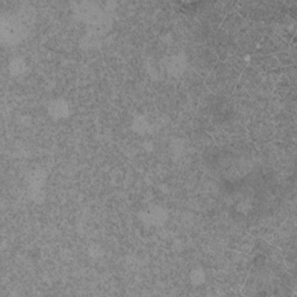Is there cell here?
<instances>
[{
  "label": "cell",
  "instance_id": "ba28073f",
  "mask_svg": "<svg viewBox=\"0 0 297 297\" xmlns=\"http://www.w3.org/2000/svg\"><path fill=\"white\" fill-rule=\"evenodd\" d=\"M189 280L194 287H199V286H202L204 281H206V273H204V271L201 267L194 268L189 274Z\"/></svg>",
  "mask_w": 297,
  "mask_h": 297
},
{
  "label": "cell",
  "instance_id": "8992f818",
  "mask_svg": "<svg viewBox=\"0 0 297 297\" xmlns=\"http://www.w3.org/2000/svg\"><path fill=\"white\" fill-rule=\"evenodd\" d=\"M132 129L139 135H146L151 130V123L146 115H136L133 120Z\"/></svg>",
  "mask_w": 297,
  "mask_h": 297
},
{
  "label": "cell",
  "instance_id": "9c48e42d",
  "mask_svg": "<svg viewBox=\"0 0 297 297\" xmlns=\"http://www.w3.org/2000/svg\"><path fill=\"white\" fill-rule=\"evenodd\" d=\"M183 142L182 141H180V140H176V141H174V142L172 143V146H171V148H172V152L173 153H174L175 155H179V154H181L182 153V148H183Z\"/></svg>",
  "mask_w": 297,
  "mask_h": 297
},
{
  "label": "cell",
  "instance_id": "6da1fadb",
  "mask_svg": "<svg viewBox=\"0 0 297 297\" xmlns=\"http://www.w3.org/2000/svg\"><path fill=\"white\" fill-rule=\"evenodd\" d=\"M0 35L5 43L16 44L27 35V28L17 16L3 15L0 23Z\"/></svg>",
  "mask_w": 297,
  "mask_h": 297
},
{
  "label": "cell",
  "instance_id": "5b68a950",
  "mask_svg": "<svg viewBox=\"0 0 297 297\" xmlns=\"http://www.w3.org/2000/svg\"><path fill=\"white\" fill-rule=\"evenodd\" d=\"M45 182V172L43 169H35L31 173L29 178V189L31 192V196L35 201H38L37 197L42 196V189H43Z\"/></svg>",
  "mask_w": 297,
  "mask_h": 297
},
{
  "label": "cell",
  "instance_id": "7a4b0ae2",
  "mask_svg": "<svg viewBox=\"0 0 297 297\" xmlns=\"http://www.w3.org/2000/svg\"><path fill=\"white\" fill-rule=\"evenodd\" d=\"M140 218L147 226H162L168 220V213L160 206H150L141 211Z\"/></svg>",
  "mask_w": 297,
  "mask_h": 297
},
{
  "label": "cell",
  "instance_id": "277c9868",
  "mask_svg": "<svg viewBox=\"0 0 297 297\" xmlns=\"http://www.w3.org/2000/svg\"><path fill=\"white\" fill-rule=\"evenodd\" d=\"M48 114L54 120H64L70 115V106L65 99L58 98L49 101Z\"/></svg>",
  "mask_w": 297,
  "mask_h": 297
},
{
  "label": "cell",
  "instance_id": "52a82bcc",
  "mask_svg": "<svg viewBox=\"0 0 297 297\" xmlns=\"http://www.w3.org/2000/svg\"><path fill=\"white\" fill-rule=\"evenodd\" d=\"M8 71L10 73V76H13V77L21 76V74H23L24 72H26L27 71V63H26V61H24V58L16 56V57L10 59V62L8 64Z\"/></svg>",
  "mask_w": 297,
  "mask_h": 297
},
{
  "label": "cell",
  "instance_id": "8fae6325",
  "mask_svg": "<svg viewBox=\"0 0 297 297\" xmlns=\"http://www.w3.org/2000/svg\"><path fill=\"white\" fill-rule=\"evenodd\" d=\"M144 148H146L147 151H152V150H153V143L147 141V142L144 143Z\"/></svg>",
  "mask_w": 297,
  "mask_h": 297
},
{
  "label": "cell",
  "instance_id": "30bf717a",
  "mask_svg": "<svg viewBox=\"0 0 297 297\" xmlns=\"http://www.w3.org/2000/svg\"><path fill=\"white\" fill-rule=\"evenodd\" d=\"M237 209H238V211H240V213H242V211L243 213H247V211L251 209V206L247 202H240Z\"/></svg>",
  "mask_w": 297,
  "mask_h": 297
},
{
  "label": "cell",
  "instance_id": "3957f363",
  "mask_svg": "<svg viewBox=\"0 0 297 297\" xmlns=\"http://www.w3.org/2000/svg\"><path fill=\"white\" fill-rule=\"evenodd\" d=\"M164 65L169 76L180 77L187 69V58L183 54L169 56L165 58Z\"/></svg>",
  "mask_w": 297,
  "mask_h": 297
}]
</instances>
